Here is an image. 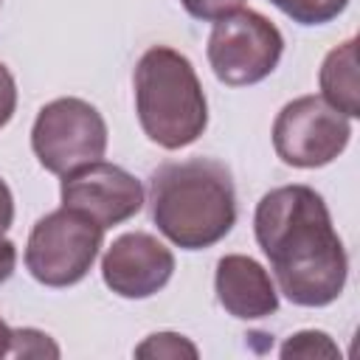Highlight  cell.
Returning a JSON list of instances; mask_svg holds the SVG:
<instances>
[{
  "mask_svg": "<svg viewBox=\"0 0 360 360\" xmlns=\"http://www.w3.org/2000/svg\"><path fill=\"white\" fill-rule=\"evenodd\" d=\"M217 298L228 315L242 321H256L278 309V292L267 276V270L242 253L222 256L217 262L214 276Z\"/></svg>",
  "mask_w": 360,
  "mask_h": 360,
  "instance_id": "cell-10",
  "label": "cell"
},
{
  "mask_svg": "<svg viewBox=\"0 0 360 360\" xmlns=\"http://www.w3.org/2000/svg\"><path fill=\"white\" fill-rule=\"evenodd\" d=\"M349 118L321 96H301L281 107L273 124L276 155L287 166L318 169L332 163L349 143Z\"/></svg>",
  "mask_w": 360,
  "mask_h": 360,
  "instance_id": "cell-7",
  "label": "cell"
},
{
  "mask_svg": "<svg viewBox=\"0 0 360 360\" xmlns=\"http://www.w3.org/2000/svg\"><path fill=\"white\" fill-rule=\"evenodd\" d=\"M180 3L191 17L205 20V22H217V20L239 11L245 0H180Z\"/></svg>",
  "mask_w": 360,
  "mask_h": 360,
  "instance_id": "cell-16",
  "label": "cell"
},
{
  "mask_svg": "<svg viewBox=\"0 0 360 360\" xmlns=\"http://www.w3.org/2000/svg\"><path fill=\"white\" fill-rule=\"evenodd\" d=\"M321 90L323 101L340 110L346 118L360 115V90H357V39H346L332 48L321 65Z\"/></svg>",
  "mask_w": 360,
  "mask_h": 360,
  "instance_id": "cell-11",
  "label": "cell"
},
{
  "mask_svg": "<svg viewBox=\"0 0 360 360\" xmlns=\"http://www.w3.org/2000/svg\"><path fill=\"white\" fill-rule=\"evenodd\" d=\"M284 51L281 31L259 11L239 8L214 22L208 37V62L222 84L245 87L267 79Z\"/></svg>",
  "mask_w": 360,
  "mask_h": 360,
  "instance_id": "cell-6",
  "label": "cell"
},
{
  "mask_svg": "<svg viewBox=\"0 0 360 360\" xmlns=\"http://www.w3.org/2000/svg\"><path fill=\"white\" fill-rule=\"evenodd\" d=\"M14 219V200H11V188L6 186V180L0 177V236L11 228Z\"/></svg>",
  "mask_w": 360,
  "mask_h": 360,
  "instance_id": "cell-18",
  "label": "cell"
},
{
  "mask_svg": "<svg viewBox=\"0 0 360 360\" xmlns=\"http://www.w3.org/2000/svg\"><path fill=\"white\" fill-rule=\"evenodd\" d=\"M31 149L42 169L51 174H68L104 158L107 124L101 112L82 98H53L39 110L34 121Z\"/></svg>",
  "mask_w": 360,
  "mask_h": 360,
  "instance_id": "cell-5",
  "label": "cell"
},
{
  "mask_svg": "<svg viewBox=\"0 0 360 360\" xmlns=\"http://www.w3.org/2000/svg\"><path fill=\"white\" fill-rule=\"evenodd\" d=\"M135 110L141 129L163 149L194 143L208 127V101L191 62L169 48H149L135 65Z\"/></svg>",
  "mask_w": 360,
  "mask_h": 360,
  "instance_id": "cell-3",
  "label": "cell"
},
{
  "mask_svg": "<svg viewBox=\"0 0 360 360\" xmlns=\"http://www.w3.org/2000/svg\"><path fill=\"white\" fill-rule=\"evenodd\" d=\"M149 208L158 231L177 248H211L236 222L233 177L214 158L166 160L149 177Z\"/></svg>",
  "mask_w": 360,
  "mask_h": 360,
  "instance_id": "cell-2",
  "label": "cell"
},
{
  "mask_svg": "<svg viewBox=\"0 0 360 360\" xmlns=\"http://www.w3.org/2000/svg\"><path fill=\"white\" fill-rule=\"evenodd\" d=\"M8 346H11V329L0 318V357H8Z\"/></svg>",
  "mask_w": 360,
  "mask_h": 360,
  "instance_id": "cell-20",
  "label": "cell"
},
{
  "mask_svg": "<svg viewBox=\"0 0 360 360\" xmlns=\"http://www.w3.org/2000/svg\"><path fill=\"white\" fill-rule=\"evenodd\" d=\"M253 231L287 301L298 307L338 301L346 287L349 259L315 188L295 183L267 191L256 205Z\"/></svg>",
  "mask_w": 360,
  "mask_h": 360,
  "instance_id": "cell-1",
  "label": "cell"
},
{
  "mask_svg": "<svg viewBox=\"0 0 360 360\" xmlns=\"http://www.w3.org/2000/svg\"><path fill=\"white\" fill-rule=\"evenodd\" d=\"M8 357H59L56 343L37 329H11Z\"/></svg>",
  "mask_w": 360,
  "mask_h": 360,
  "instance_id": "cell-15",
  "label": "cell"
},
{
  "mask_svg": "<svg viewBox=\"0 0 360 360\" xmlns=\"http://www.w3.org/2000/svg\"><path fill=\"white\" fill-rule=\"evenodd\" d=\"M14 107H17V84H14L11 70L0 62V127L11 121Z\"/></svg>",
  "mask_w": 360,
  "mask_h": 360,
  "instance_id": "cell-17",
  "label": "cell"
},
{
  "mask_svg": "<svg viewBox=\"0 0 360 360\" xmlns=\"http://www.w3.org/2000/svg\"><path fill=\"white\" fill-rule=\"evenodd\" d=\"M101 239V225L62 205L31 228L25 245V267L45 287H70L82 281L93 267Z\"/></svg>",
  "mask_w": 360,
  "mask_h": 360,
  "instance_id": "cell-4",
  "label": "cell"
},
{
  "mask_svg": "<svg viewBox=\"0 0 360 360\" xmlns=\"http://www.w3.org/2000/svg\"><path fill=\"white\" fill-rule=\"evenodd\" d=\"M197 346L191 340H186L183 335L174 332H158L149 335L138 349L135 357H197Z\"/></svg>",
  "mask_w": 360,
  "mask_h": 360,
  "instance_id": "cell-13",
  "label": "cell"
},
{
  "mask_svg": "<svg viewBox=\"0 0 360 360\" xmlns=\"http://www.w3.org/2000/svg\"><path fill=\"white\" fill-rule=\"evenodd\" d=\"M281 357H338V346L329 340V335L307 329L281 346Z\"/></svg>",
  "mask_w": 360,
  "mask_h": 360,
  "instance_id": "cell-14",
  "label": "cell"
},
{
  "mask_svg": "<svg viewBox=\"0 0 360 360\" xmlns=\"http://www.w3.org/2000/svg\"><path fill=\"white\" fill-rule=\"evenodd\" d=\"M14 264H17V248L14 242L0 236V284L14 273Z\"/></svg>",
  "mask_w": 360,
  "mask_h": 360,
  "instance_id": "cell-19",
  "label": "cell"
},
{
  "mask_svg": "<svg viewBox=\"0 0 360 360\" xmlns=\"http://www.w3.org/2000/svg\"><path fill=\"white\" fill-rule=\"evenodd\" d=\"M270 3L301 25H323L349 6V0H270Z\"/></svg>",
  "mask_w": 360,
  "mask_h": 360,
  "instance_id": "cell-12",
  "label": "cell"
},
{
  "mask_svg": "<svg viewBox=\"0 0 360 360\" xmlns=\"http://www.w3.org/2000/svg\"><path fill=\"white\" fill-rule=\"evenodd\" d=\"M62 205L90 217L104 231L127 222L143 205V186L115 163L93 160L62 174Z\"/></svg>",
  "mask_w": 360,
  "mask_h": 360,
  "instance_id": "cell-8",
  "label": "cell"
},
{
  "mask_svg": "<svg viewBox=\"0 0 360 360\" xmlns=\"http://www.w3.org/2000/svg\"><path fill=\"white\" fill-rule=\"evenodd\" d=\"M174 253L152 233H121L101 259L104 284L121 298H149L169 284Z\"/></svg>",
  "mask_w": 360,
  "mask_h": 360,
  "instance_id": "cell-9",
  "label": "cell"
}]
</instances>
